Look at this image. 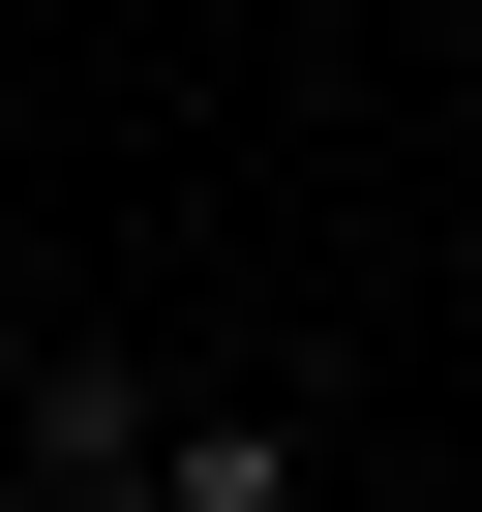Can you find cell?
<instances>
[{
    "label": "cell",
    "mask_w": 482,
    "mask_h": 512,
    "mask_svg": "<svg viewBox=\"0 0 482 512\" xmlns=\"http://www.w3.org/2000/svg\"><path fill=\"white\" fill-rule=\"evenodd\" d=\"M0 512H31V482H0Z\"/></svg>",
    "instance_id": "cell-4"
},
{
    "label": "cell",
    "mask_w": 482,
    "mask_h": 512,
    "mask_svg": "<svg viewBox=\"0 0 482 512\" xmlns=\"http://www.w3.org/2000/svg\"><path fill=\"white\" fill-rule=\"evenodd\" d=\"M0 452H31V512H91V482H151V452H181V392H151L121 332H31V392H0Z\"/></svg>",
    "instance_id": "cell-1"
},
{
    "label": "cell",
    "mask_w": 482,
    "mask_h": 512,
    "mask_svg": "<svg viewBox=\"0 0 482 512\" xmlns=\"http://www.w3.org/2000/svg\"><path fill=\"white\" fill-rule=\"evenodd\" d=\"M91 512H181V482H91Z\"/></svg>",
    "instance_id": "cell-3"
},
{
    "label": "cell",
    "mask_w": 482,
    "mask_h": 512,
    "mask_svg": "<svg viewBox=\"0 0 482 512\" xmlns=\"http://www.w3.org/2000/svg\"><path fill=\"white\" fill-rule=\"evenodd\" d=\"M151 482H181V512H302V422H181Z\"/></svg>",
    "instance_id": "cell-2"
}]
</instances>
